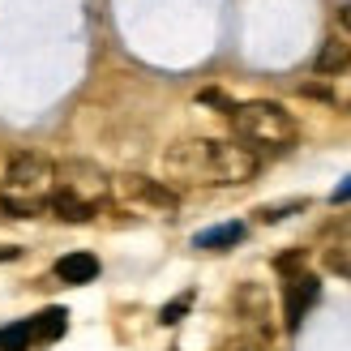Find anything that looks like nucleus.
<instances>
[{"label": "nucleus", "instance_id": "1", "mask_svg": "<svg viewBox=\"0 0 351 351\" xmlns=\"http://www.w3.org/2000/svg\"><path fill=\"white\" fill-rule=\"evenodd\" d=\"M261 159L240 146V142H215V137H189L176 142L163 154V171L176 184H193V189H210V184H249L257 176Z\"/></svg>", "mask_w": 351, "mask_h": 351}, {"label": "nucleus", "instance_id": "2", "mask_svg": "<svg viewBox=\"0 0 351 351\" xmlns=\"http://www.w3.org/2000/svg\"><path fill=\"white\" fill-rule=\"evenodd\" d=\"M112 176L90 159H64L56 163V193H51V215H60L64 223H86L95 219L99 206H108Z\"/></svg>", "mask_w": 351, "mask_h": 351}, {"label": "nucleus", "instance_id": "3", "mask_svg": "<svg viewBox=\"0 0 351 351\" xmlns=\"http://www.w3.org/2000/svg\"><path fill=\"white\" fill-rule=\"evenodd\" d=\"M51 193H56V163L43 154H17L0 184V206L13 219H34L51 206Z\"/></svg>", "mask_w": 351, "mask_h": 351}, {"label": "nucleus", "instance_id": "4", "mask_svg": "<svg viewBox=\"0 0 351 351\" xmlns=\"http://www.w3.org/2000/svg\"><path fill=\"white\" fill-rule=\"evenodd\" d=\"M232 116V129H236V142L249 146L253 154L261 150H287L295 142V120L287 108L266 99H253V103H240V108L227 112Z\"/></svg>", "mask_w": 351, "mask_h": 351}, {"label": "nucleus", "instance_id": "5", "mask_svg": "<svg viewBox=\"0 0 351 351\" xmlns=\"http://www.w3.org/2000/svg\"><path fill=\"white\" fill-rule=\"evenodd\" d=\"M108 206L125 210V215H137V219H176L180 197L163 180H150L142 171H120V176H112Z\"/></svg>", "mask_w": 351, "mask_h": 351}, {"label": "nucleus", "instance_id": "6", "mask_svg": "<svg viewBox=\"0 0 351 351\" xmlns=\"http://www.w3.org/2000/svg\"><path fill=\"white\" fill-rule=\"evenodd\" d=\"M322 300V278L308 274V270H295L283 278V326L287 330H300L308 308Z\"/></svg>", "mask_w": 351, "mask_h": 351}, {"label": "nucleus", "instance_id": "7", "mask_svg": "<svg viewBox=\"0 0 351 351\" xmlns=\"http://www.w3.org/2000/svg\"><path fill=\"white\" fill-rule=\"evenodd\" d=\"M236 317L244 322V335L270 343V295L261 291L257 283H244L236 291Z\"/></svg>", "mask_w": 351, "mask_h": 351}, {"label": "nucleus", "instance_id": "8", "mask_svg": "<svg viewBox=\"0 0 351 351\" xmlns=\"http://www.w3.org/2000/svg\"><path fill=\"white\" fill-rule=\"evenodd\" d=\"M322 261H326V270H330V274H343L347 283H351V223L330 227V232H326Z\"/></svg>", "mask_w": 351, "mask_h": 351}, {"label": "nucleus", "instance_id": "9", "mask_svg": "<svg viewBox=\"0 0 351 351\" xmlns=\"http://www.w3.org/2000/svg\"><path fill=\"white\" fill-rule=\"evenodd\" d=\"M56 278H60V283H69V287L95 283V278H99V257H90V253H64L56 261Z\"/></svg>", "mask_w": 351, "mask_h": 351}, {"label": "nucleus", "instance_id": "10", "mask_svg": "<svg viewBox=\"0 0 351 351\" xmlns=\"http://www.w3.org/2000/svg\"><path fill=\"white\" fill-rule=\"evenodd\" d=\"M69 330V313L64 308H43L30 317V343H56Z\"/></svg>", "mask_w": 351, "mask_h": 351}, {"label": "nucleus", "instance_id": "11", "mask_svg": "<svg viewBox=\"0 0 351 351\" xmlns=\"http://www.w3.org/2000/svg\"><path fill=\"white\" fill-rule=\"evenodd\" d=\"M347 64H351V47L339 43V39H330V43L317 51V60H313V69H317L322 77H339V73H347Z\"/></svg>", "mask_w": 351, "mask_h": 351}, {"label": "nucleus", "instance_id": "12", "mask_svg": "<svg viewBox=\"0 0 351 351\" xmlns=\"http://www.w3.org/2000/svg\"><path fill=\"white\" fill-rule=\"evenodd\" d=\"M244 240V223H219V227H210V232H197V249H232V244Z\"/></svg>", "mask_w": 351, "mask_h": 351}, {"label": "nucleus", "instance_id": "13", "mask_svg": "<svg viewBox=\"0 0 351 351\" xmlns=\"http://www.w3.org/2000/svg\"><path fill=\"white\" fill-rule=\"evenodd\" d=\"M0 351H30V322L0 326Z\"/></svg>", "mask_w": 351, "mask_h": 351}, {"label": "nucleus", "instance_id": "14", "mask_svg": "<svg viewBox=\"0 0 351 351\" xmlns=\"http://www.w3.org/2000/svg\"><path fill=\"white\" fill-rule=\"evenodd\" d=\"M189 308H193V291H184V295H176L171 304H163V313H159V322H163V326H176V322H180V317H184Z\"/></svg>", "mask_w": 351, "mask_h": 351}, {"label": "nucleus", "instance_id": "15", "mask_svg": "<svg viewBox=\"0 0 351 351\" xmlns=\"http://www.w3.org/2000/svg\"><path fill=\"white\" fill-rule=\"evenodd\" d=\"M343 77V86H326V90H317L322 99H330V103H343V108H351V77L347 73H339Z\"/></svg>", "mask_w": 351, "mask_h": 351}, {"label": "nucleus", "instance_id": "16", "mask_svg": "<svg viewBox=\"0 0 351 351\" xmlns=\"http://www.w3.org/2000/svg\"><path fill=\"white\" fill-rule=\"evenodd\" d=\"M304 202H291V206H266V210H261V223H278V219H283L287 215V210H300Z\"/></svg>", "mask_w": 351, "mask_h": 351}, {"label": "nucleus", "instance_id": "17", "mask_svg": "<svg viewBox=\"0 0 351 351\" xmlns=\"http://www.w3.org/2000/svg\"><path fill=\"white\" fill-rule=\"evenodd\" d=\"M232 351H270V343H266V339H253V335H244V339H240Z\"/></svg>", "mask_w": 351, "mask_h": 351}, {"label": "nucleus", "instance_id": "18", "mask_svg": "<svg viewBox=\"0 0 351 351\" xmlns=\"http://www.w3.org/2000/svg\"><path fill=\"white\" fill-rule=\"evenodd\" d=\"M330 202H335V206H343V202H351V176H347V180L335 189V193H330Z\"/></svg>", "mask_w": 351, "mask_h": 351}, {"label": "nucleus", "instance_id": "19", "mask_svg": "<svg viewBox=\"0 0 351 351\" xmlns=\"http://www.w3.org/2000/svg\"><path fill=\"white\" fill-rule=\"evenodd\" d=\"M17 253H22V249H13V244H0V261H13Z\"/></svg>", "mask_w": 351, "mask_h": 351}, {"label": "nucleus", "instance_id": "20", "mask_svg": "<svg viewBox=\"0 0 351 351\" xmlns=\"http://www.w3.org/2000/svg\"><path fill=\"white\" fill-rule=\"evenodd\" d=\"M339 22H343V30H351V5H343V9H339Z\"/></svg>", "mask_w": 351, "mask_h": 351}]
</instances>
